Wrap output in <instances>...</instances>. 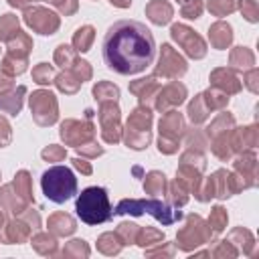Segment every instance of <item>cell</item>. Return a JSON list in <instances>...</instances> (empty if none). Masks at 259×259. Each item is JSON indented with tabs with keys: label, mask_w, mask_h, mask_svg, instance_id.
Segmentation results:
<instances>
[{
	"label": "cell",
	"mask_w": 259,
	"mask_h": 259,
	"mask_svg": "<svg viewBox=\"0 0 259 259\" xmlns=\"http://www.w3.org/2000/svg\"><path fill=\"white\" fill-rule=\"evenodd\" d=\"M103 63L117 75H136L146 71L156 57L152 30L132 18L113 22L101 42Z\"/></svg>",
	"instance_id": "6da1fadb"
},
{
	"label": "cell",
	"mask_w": 259,
	"mask_h": 259,
	"mask_svg": "<svg viewBox=\"0 0 259 259\" xmlns=\"http://www.w3.org/2000/svg\"><path fill=\"white\" fill-rule=\"evenodd\" d=\"M75 210H77V217L91 227L103 225L113 217V208L109 204V196L103 186L85 188L75 200Z\"/></svg>",
	"instance_id": "7a4b0ae2"
},
{
	"label": "cell",
	"mask_w": 259,
	"mask_h": 259,
	"mask_svg": "<svg viewBox=\"0 0 259 259\" xmlns=\"http://www.w3.org/2000/svg\"><path fill=\"white\" fill-rule=\"evenodd\" d=\"M40 188L42 194L57 204L67 202L69 198H73L77 194V178L73 174L71 168L67 166H51L42 178H40Z\"/></svg>",
	"instance_id": "3957f363"
},
{
	"label": "cell",
	"mask_w": 259,
	"mask_h": 259,
	"mask_svg": "<svg viewBox=\"0 0 259 259\" xmlns=\"http://www.w3.org/2000/svg\"><path fill=\"white\" fill-rule=\"evenodd\" d=\"M142 212H150L154 219H158L162 225H172L176 221L182 219V212L180 210H174L172 206H168L166 202L162 200H154V198H148V200H130V198H123L113 214H142Z\"/></svg>",
	"instance_id": "277c9868"
},
{
	"label": "cell",
	"mask_w": 259,
	"mask_h": 259,
	"mask_svg": "<svg viewBox=\"0 0 259 259\" xmlns=\"http://www.w3.org/2000/svg\"><path fill=\"white\" fill-rule=\"evenodd\" d=\"M30 109L40 125H49L57 119V101L55 95L49 91H36L30 95Z\"/></svg>",
	"instance_id": "5b68a950"
},
{
	"label": "cell",
	"mask_w": 259,
	"mask_h": 259,
	"mask_svg": "<svg viewBox=\"0 0 259 259\" xmlns=\"http://www.w3.org/2000/svg\"><path fill=\"white\" fill-rule=\"evenodd\" d=\"M24 20L28 26H32L34 30H38L40 34H53L59 26V18L45 10V8H32V10H26L24 14Z\"/></svg>",
	"instance_id": "8992f818"
},
{
	"label": "cell",
	"mask_w": 259,
	"mask_h": 259,
	"mask_svg": "<svg viewBox=\"0 0 259 259\" xmlns=\"http://www.w3.org/2000/svg\"><path fill=\"white\" fill-rule=\"evenodd\" d=\"M172 38L182 45V49L190 55V57H202L204 55V42L186 26L182 24H174L172 26Z\"/></svg>",
	"instance_id": "52a82bcc"
},
{
	"label": "cell",
	"mask_w": 259,
	"mask_h": 259,
	"mask_svg": "<svg viewBox=\"0 0 259 259\" xmlns=\"http://www.w3.org/2000/svg\"><path fill=\"white\" fill-rule=\"evenodd\" d=\"M158 71L160 73H166V75H182L186 71V63L172 51L170 45H164L162 47V57H160V63H158Z\"/></svg>",
	"instance_id": "ba28073f"
},
{
	"label": "cell",
	"mask_w": 259,
	"mask_h": 259,
	"mask_svg": "<svg viewBox=\"0 0 259 259\" xmlns=\"http://www.w3.org/2000/svg\"><path fill=\"white\" fill-rule=\"evenodd\" d=\"M101 125H103V138H105V142H113V136H111V130L119 136V125H117V121H119V111H117V107H113V105H103L101 107Z\"/></svg>",
	"instance_id": "9c48e42d"
},
{
	"label": "cell",
	"mask_w": 259,
	"mask_h": 259,
	"mask_svg": "<svg viewBox=\"0 0 259 259\" xmlns=\"http://www.w3.org/2000/svg\"><path fill=\"white\" fill-rule=\"evenodd\" d=\"M184 93H186V89H184L182 85H178V83L168 85V87H166V89L160 93V99H158V109H166V107H170V105H178V103H182Z\"/></svg>",
	"instance_id": "30bf717a"
},
{
	"label": "cell",
	"mask_w": 259,
	"mask_h": 259,
	"mask_svg": "<svg viewBox=\"0 0 259 259\" xmlns=\"http://www.w3.org/2000/svg\"><path fill=\"white\" fill-rule=\"evenodd\" d=\"M146 12H148L150 20L156 22V24H166V22L170 20V16H172L170 4H166V2H162V0H154L152 4H148Z\"/></svg>",
	"instance_id": "8fae6325"
},
{
	"label": "cell",
	"mask_w": 259,
	"mask_h": 259,
	"mask_svg": "<svg viewBox=\"0 0 259 259\" xmlns=\"http://www.w3.org/2000/svg\"><path fill=\"white\" fill-rule=\"evenodd\" d=\"M180 130H182V117L178 115V113H168L162 121H160V134H162V138H170V136H176V134H180Z\"/></svg>",
	"instance_id": "7c38bea8"
},
{
	"label": "cell",
	"mask_w": 259,
	"mask_h": 259,
	"mask_svg": "<svg viewBox=\"0 0 259 259\" xmlns=\"http://www.w3.org/2000/svg\"><path fill=\"white\" fill-rule=\"evenodd\" d=\"M49 227L57 233V235H71L75 231V223L71 217L67 214H53L49 219Z\"/></svg>",
	"instance_id": "4fadbf2b"
},
{
	"label": "cell",
	"mask_w": 259,
	"mask_h": 259,
	"mask_svg": "<svg viewBox=\"0 0 259 259\" xmlns=\"http://www.w3.org/2000/svg\"><path fill=\"white\" fill-rule=\"evenodd\" d=\"M16 32H18V20H16V16L4 14V16L0 18V38H2V40H8V38L14 36Z\"/></svg>",
	"instance_id": "5bb4252c"
},
{
	"label": "cell",
	"mask_w": 259,
	"mask_h": 259,
	"mask_svg": "<svg viewBox=\"0 0 259 259\" xmlns=\"http://www.w3.org/2000/svg\"><path fill=\"white\" fill-rule=\"evenodd\" d=\"M91 40H93V28H91V26H83V28H79V30L75 32V38H73L77 51H81V53L89 51Z\"/></svg>",
	"instance_id": "9a60e30c"
},
{
	"label": "cell",
	"mask_w": 259,
	"mask_h": 259,
	"mask_svg": "<svg viewBox=\"0 0 259 259\" xmlns=\"http://www.w3.org/2000/svg\"><path fill=\"white\" fill-rule=\"evenodd\" d=\"M93 93H95L97 99H111V101H115V99L119 97L117 87L111 85V83H99V85H95Z\"/></svg>",
	"instance_id": "2e32d148"
},
{
	"label": "cell",
	"mask_w": 259,
	"mask_h": 259,
	"mask_svg": "<svg viewBox=\"0 0 259 259\" xmlns=\"http://www.w3.org/2000/svg\"><path fill=\"white\" fill-rule=\"evenodd\" d=\"M22 93H24V87H18V91H16L14 95H10L12 99H8V103H6V101H0V109H4V111H8V113L16 115L18 109H20V105H22V99H20Z\"/></svg>",
	"instance_id": "e0dca14e"
},
{
	"label": "cell",
	"mask_w": 259,
	"mask_h": 259,
	"mask_svg": "<svg viewBox=\"0 0 259 259\" xmlns=\"http://www.w3.org/2000/svg\"><path fill=\"white\" fill-rule=\"evenodd\" d=\"M144 186H146V190H148L150 194L162 192V188H164V176H162L160 172H152V174L146 178Z\"/></svg>",
	"instance_id": "ac0fdd59"
},
{
	"label": "cell",
	"mask_w": 259,
	"mask_h": 259,
	"mask_svg": "<svg viewBox=\"0 0 259 259\" xmlns=\"http://www.w3.org/2000/svg\"><path fill=\"white\" fill-rule=\"evenodd\" d=\"M32 77L36 79V83L47 85V83H51V79H53V67H49L47 63H40V65L32 71Z\"/></svg>",
	"instance_id": "d6986e66"
},
{
	"label": "cell",
	"mask_w": 259,
	"mask_h": 259,
	"mask_svg": "<svg viewBox=\"0 0 259 259\" xmlns=\"http://www.w3.org/2000/svg\"><path fill=\"white\" fill-rule=\"evenodd\" d=\"M219 30H221V34L212 32L210 38H212V42H214L217 47H225V45L231 40V26H229V24H219Z\"/></svg>",
	"instance_id": "ffe728a7"
},
{
	"label": "cell",
	"mask_w": 259,
	"mask_h": 259,
	"mask_svg": "<svg viewBox=\"0 0 259 259\" xmlns=\"http://www.w3.org/2000/svg\"><path fill=\"white\" fill-rule=\"evenodd\" d=\"M200 10H202L200 2H198V0H192V2H188V4L182 6V16H186V18H196V16H200Z\"/></svg>",
	"instance_id": "44dd1931"
},
{
	"label": "cell",
	"mask_w": 259,
	"mask_h": 259,
	"mask_svg": "<svg viewBox=\"0 0 259 259\" xmlns=\"http://www.w3.org/2000/svg\"><path fill=\"white\" fill-rule=\"evenodd\" d=\"M210 225L214 227V231H221V229L227 225V214L223 212V208H221V206H217V208L212 210V217H210Z\"/></svg>",
	"instance_id": "7402d4cb"
},
{
	"label": "cell",
	"mask_w": 259,
	"mask_h": 259,
	"mask_svg": "<svg viewBox=\"0 0 259 259\" xmlns=\"http://www.w3.org/2000/svg\"><path fill=\"white\" fill-rule=\"evenodd\" d=\"M71 81V77L65 73V75H61V77H57V85H59V89L61 91H65V93H75L77 91V87H79V83H69Z\"/></svg>",
	"instance_id": "603a6c76"
},
{
	"label": "cell",
	"mask_w": 259,
	"mask_h": 259,
	"mask_svg": "<svg viewBox=\"0 0 259 259\" xmlns=\"http://www.w3.org/2000/svg\"><path fill=\"white\" fill-rule=\"evenodd\" d=\"M47 2L55 4V6H57L61 12H65V14H71V12L77 10V2H75V0H47Z\"/></svg>",
	"instance_id": "cb8c5ba5"
},
{
	"label": "cell",
	"mask_w": 259,
	"mask_h": 259,
	"mask_svg": "<svg viewBox=\"0 0 259 259\" xmlns=\"http://www.w3.org/2000/svg\"><path fill=\"white\" fill-rule=\"evenodd\" d=\"M55 59H57V63H61L63 67L73 59V53H71V47H65V45H61L59 49H57V55H55Z\"/></svg>",
	"instance_id": "d4e9b609"
},
{
	"label": "cell",
	"mask_w": 259,
	"mask_h": 259,
	"mask_svg": "<svg viewBox=\"0 0 259 259\" xmlns=\"http://www.w3.org/2000/svg\"><path fill=\"white\" fill-rule=\"evenodd\" d=\"M42 158L49 160V162H53V160H61V158H65V150H61L59 146H49V148L42 152Z\"/></svg>",
	"instance_id": "484cf974"
},
{
	"label": "cell",
	"mask_w": 259,
	"mask_h": 259,
	"mask_svg": "<svg viewBox=\"0 0 259 259\" xmlns=\"http://www.w3.org/2000/svg\"><path fill=\"white\" fill-rule=\"evenodd\" d=\"M73 164H75V168H79L81 172H85V174H91V166H89V164H85L83 160L75 158V160H73Z\"/></svg>",
	"instance_id": "4316f807"
},
{
	"label": "cell",
	"mask_w": 259,
	"mask_h": 259,
	"mask_svg": "<svg viewBox=\"0 0 259 259\" xmlns=\"http://www.w3.org/2000/svg\"><path fill=\"white\" fill-rule=\"evenodd\" d=\"M79 148V152L81 154H89V156H97V154H101L103 150L101 148H85V146H77Z\"/></svg>",
	"instance_id": "83f0119b"
},
{
	"label": "cell",
	"mask_w": 259,
	"mask_h": 259,
	"mask_svg": "<svg viewBox=\"0 0 259 259\" xmlns=\"http://www.w3.org/2000/svg\"><path fill=\"white\" fill-rule=\"evenodd\" d=\"M10 85H12L10 77H4V75H0V91H2V89H8Z\"/></svg>",
	"instance_id": "f1b7e54d"
},
{
	"label": "cell",
	"mask_w": 259,
	"mask_h": 259,
	"mask_svg": "<svg viewBox=\"0 0 259 259\" xmlns=\"http://www.w3.org/2000/svg\"><path fill=\"white\" fill-rule=\"evenodd\" d=\"M130 2H132V0H111V4H115V6H121V8L130 6Z\"/></svg>",
	"instance_id": "f546056e"
},
{
	"label": "cell",
	"mask_w": 259,
	"mask_h": 259,
	"mask_svg": "<svg viewBox=\"0 0 259 259\" xmlns=\"http://www.w3.org/2000/svg\"><path fill=\"white\" fill-rule=\"evenodd\" d=\"M12 6H24V4H28V2H32V0H8Z\"/></svg>",
	"instance_id": "4dcf8cb0"
},
{
	"label": "cell",
	"mask_w": 259,
	"mask_h": 259,
	"mask_svg": "<svg viewBox=\"0 0 259 259\" xmlns=\"http://www.w3.org/2000/svg\"><path fill=\"white\" fill-rule=\"evenodd\" d=\"M178 2H182V6H184V4H188V2H192V0H178Z\"/></svg>",
	"instance_id": "1f68e13d"
}]
</instances>
